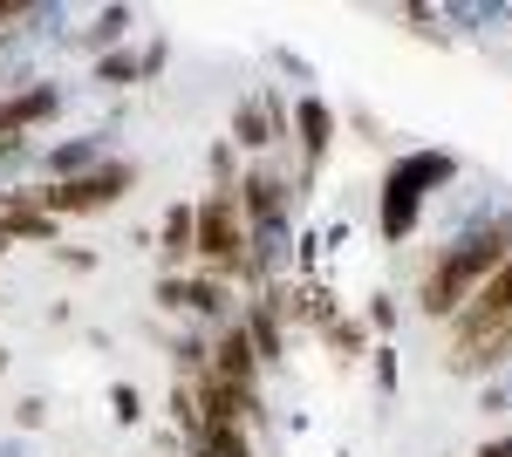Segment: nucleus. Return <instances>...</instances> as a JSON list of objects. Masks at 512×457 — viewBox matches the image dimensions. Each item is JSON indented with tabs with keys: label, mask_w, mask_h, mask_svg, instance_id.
<instances>
[{
	"label": "nucleus",
	"mask_w": 512,
	"mask_h": 457,
	"mask_svg": "<svg viewBox=\"0 0 512 457\" xmlns=\"http://www.w3.org/2000/svg\"><path fill=\"white\" fill-rule=\"evenodd\" d=\"M506 253H512V219H492V226L465 232V239L431 267V280H424V294H417L424 314H431V321H458V307L506 267Z\"/></svg>",
	"instance_id": "nucleus-1"
},
{
	"label": "nucleus",
	"mask_w": 512,
	"mask_h": 457,
	"mask_svg": "<svg viewBox=\"0 0 512 457\" xmlns=\"http://www.w3.org/2000/svg\"><path fill=\"white\" fill-rule=\"evenodd\" d=\"M458 178V157L451 151H417V157H396L390 178H383V239H410L417 232V205H424V191L451 185Z\"/></svg>",
	"instance_id": "nucleus-2"
},
{
	"label": "nucleus",
	"mask_w": 512,
	"mask_h": 457,
	"mask_svg": "<svg viewBox=\"0 0 512 457\" xmlns=\"http://www.w3.org/2000/svg\"><path fill=\"white\" fill-rule=\"evenodd\" d=\"M192 219H198L192 260H205V267H212V280H233V273L246 267V239H253V232H246V219H239V205H233V191L198 198Z\"/></svg>",
	"instance_id": "nucleus-3"
},
{
	"label": "nucleus",
	"mask_w": 512,
	"mask_h": 457,
	"mask_svg": "<svg viewBox=\"0 0 512 457\" xmlns=\"http://www.w3.org/2000/svg\"><path fill=\"white\" fill-rule=\"evenodd\" d=\"M130 185H137V164H96V171H82V178H62V185L41 191V212H48V219L103 212V205H117Z\"/></svg>",
	"instance_id": "nucleus-4"
},
{
	"label": "nucleus",
	"mask_w": 512,
	"mask_h": 457,
	"mask_svg": "<svg viewBox=\"0 0 512 457\" xmlns=\"http://www.w3.org/2000/svg\"><path fill=\"white\" fill-rule=\"evenodd\" d=\"M506 321H512V253H506V267H499L472 294V301L458 307V355H465V348H478L485 335H499Z\"/></svg>",
	"instance_id": "nucleus-5"
},
{
	"label": "nucleus",
	"mask_w": 512,
	"mask_h": 457,
	"mask_svg": "<svg viewBox=\"0 0 512 457\" xmlns=\"http://www.w3.org/2000/svg\"><path fill=\"white\" fill-rule=\"evenodd\" d=\"M233 205H239V219H246V232H274L280 212H287V185H280L274 171H246Z\"/></svg>",
	"instance_id": "nucleus-6"
},
{
	"label": "nucleus",
	"mask_w": 512,
	"mask_h": 457,
	"mask_svg": "<svg viewBox=\"0 0 512 457\" xmlns=\"http://www.w3.org/2000/svg\"><path fill=\"white\" fill-rule=\"evenodd\" d=\"M205 369L219 382H233V389H246V396H260V355L246 342V328H219V348L205 355Z\"/></svg>",
	"instance_id": "nucleus-7"
},
{
	"label": "nucleus",
	"mask_w": 512,
	"mask_h": 457,
	"mask_svg": "<svg viewBox=\"0 0 512 457\" xmlns=\"http://www.w3.org/2000/svg\"><path fill=\"white\" fill-rule=\"evenodd\" d=\"M294 137H301V178H315L328 144H335V110H328L321 96H308V103L294 110Z\"/></svg>",
	"instance_id": "nucleus-8"
},
{
	"label": "nucleus",
	"mask_w": 512,
	"mask_h": 457,
	"mask_svg": "<svg viewBox=\"0 0 512 457\" xmlns=\"http://www.w3.org/2000/svg\"><path fill=\"white\" fill-rule=\"evenodd\" d=\"M274 123H280V103H246V110L233 116V144H239V151L274 144Z\"/></svg>",
	"instance_id": "nucleus-9"
},
{
	"label": "nucleus",
	"mask_w": 512,
	"mask_h": 457,
	"mask_svg": "<svg viewBox=\"0 0 512 457\" xmlns=\"http://www.w3.org/2000/svg\"><path fill=\"white\" fill-rule=\"evenodd\" d=\"M198 457H253L246 423H198Z\"/></svg>",
	"instance_id": "nucleus-10"
},
{
	"label": "nucleus",
	"mask_w": 512,
	"mask_h": 457,
	"mask_svg": "<svg viewBox=\"0 0 512 457\" xmlns=\"http://www.w3.org/2000/svg\"><path fill=\"white\" fill-rule=\"evenodd\" d=\"M246 342H253L260 362H280V321H274V307H267V301L246 307Z\"/></svg>",
	"instance_id": "nucleus-11"
},
{
	"label": "nucleus",
	"mask_w": 512,
	"mask_h": 457,
	"mask_svg": "<svg viewBox=\"0 0 512 457\" xmlns=\"http://www.w3.org/2000/svg\"><path fill=\"white\" fill-rule=\"evenodd\" d=\"M41 116H55V82H35L28 96L7 103V123H14V130H28V123H41Z\"/></svg>",
	"instance_id": "nucleus-12"
},
{
	"label": "nucleus",
	"mask_w": 512,
	"mask_h": 457,
	"mask_svg": "<svg viewBox=\"0 0 512 457\" xmlns=\"http://www.w3.org/2000/svg\"><path fill=\"white\" fill-rule=\"evenodd\" d=\"M192 239H198L192 205H171V219H164V260H192Z\"/></svg>",
	"instance_id": "nucleus-13"
},
{
	"label": "nucleus",
	"mask_w": 512,
	"mask_h": 457,
	"mask_svg": "<svg viewBox=\"0 0 512 457\" xmlns=\"http://www.w3.org/2000/svg\"><path fill=\"white\" fill-rule=\"evenodd\" d=\"M185 307L205 314V321H219V314H226V280H212V273H205V280H185Z\"/></svg>",
	"instance_id": "nucleus-14"
},
{
	"label": "nucleus",
	"mask_w": 512,
	"mask_h": 457,
	"mask_svg": "<svg viewBox=\"0 0 512 457\" xmlns=\"http://www.w3.org/2000/svg\"><path fill=\"white\" fill-rule=\"evenodd\" d=\"M48 164H55V185H62V178H82V171H96V144L76 137V144H62V151L48 157Z\"/></svg>",
	"instance_id": "nucleus-15"
},
{
	"label": "nucleus",
	"mask_w": 512,
	"mask_h": 457,
	"mask_svg": "<svg viewBox=\"0 0 512 457\" xmlns=\"http://www.w3.org/2000/svg\"><path fill=\"white\" fill-rule=\"evenodd\" d=\"M0 232L7 239H55V219L48 212H0Z\"/></svg>",
	"instance_id": "nucleus-16"
},
{
	"label": "nucleus",
	"mask_w": 512,
	"mask_h": 457,
	"mask_svg": "<svg viewBox=\"0 0 512 457\" xmlns=\"http://www.w3.org/2000/svg\"><path fill=\"white\" fill-rule=\"evenodd\" d=\"M144 76V62H130V55H103L96 62V82H137Z\"/></svg>",
	"instance_id": "nucleus-17"
},
{
	"label": "nucleus",
	"mask_w": 512,
	"mask_h": 457,
	"mask_svg": "<svg viewBox=\"0 0 512 457\" xmlns=\"http://www.w3.org/2000/svg\"><path fill=\"white\" fill-rule=\"evenodd\" d=\"M123 28H130V7H103V14H96V35L103 41H117Z\"/></svg>",
	"instance_id": "nucleus-18"
},
{
	"label": "nucleus",
	"mask_w": 512,
	"mask_h": 457,
	"mask_svg": "<svg viewBox=\"0 0 512 457\" xmlns=\"http://www.w3.org/2000/svg\"><path fill=\"white\" fill-rule=\"evenodd\" d=\"M41 417H48V403H41V396H21V403H14V423H21V430H35Z\"/></svg>",
	"instance_id": "nucleus-19"
},
{
	"label": "nucleus",
	"mask_w": 512,
	"mask_h": 457,
	"mask_svg": "<svg viewBox=\"0 0 512 457\" xmlns=\"http://www.w3.org/2000/svg\"><path fill=\"white\" fill-rule=\"evenodd\" d=\"M144 417V403H137V389L130 382H117V423H137Z\"/></svg>",
	"instance_id": "nucleus-20"
},
{
	"label": "nucleus",
	"mask_w": 512,
	"mask_h": 457,
	"mask_svg": "<svg viewBox=\"0 0 512 457\" xmlns=\"http://www.w3.org/2000/svg\"><path fill=\"white\" fill-rule=\"evenodd\" d=\"M55 260H62V267H69V273H89V267H96V253H82V246H62Z\"/></svg>",
	"instance_id": "nucleus-21"
},
{
	"label": "nucleus",
	"mask_w": 512,
	"mask_h": 457,
	"mask_svg": "<svg viewBox=\"0 0 512 457\" xmlns=\"http://www.w3.org/2000/svg\"><path fill=\"white\" fill-rule=\"evenodd\" d=\"M478 457H512V444H485V451H478Z\"/></svg>",
	"instance_id": "nucleus-22"
},
{
	"label": "nucleus",
	"mask_w": 512,
	"mask_h": 457,
	"mask_svg": "<svg viewBox=\"0 0 512 457\" xmlns=\"http://www.w3.org/2000/svg\"><path fill=\"white\" fill-rule=\"evenodd\" d=\"M0 137H21V130H14V123H7V103H0Z\"/></svg>",
	"instance_id": "nucleus-23"
},
{
	"label": "nucleus",
	"mask_w": 512,
	"mask_h": 457,
	"mask_svg": "<svg viewBox=\"0 0 512 457\" xmlns=\"http://www.w3.org/2000/svg\"><path fill=\"white\" fill-rule=\"evenodd\" d=\"M0 369H7V348H0Z\"/></svg>",
	"instance_id": "nucleus-24"
},
{
	"label": "nucleus",
	"mask_w": 512,
	"mask_h": 457,
	"mask_svg": "<svg viewBox=\"0 0 512 457\" xmlns=\"http://www.w3.org/2000/svg\"><path fill=\"white\" fill-rule=\"evenodd\" d=\"M0 253H7V232H0Z\"/></svg>",
	"instance_id": "nucleus-25"
}]
</instances>
